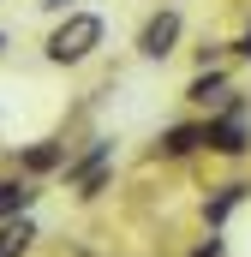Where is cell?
I'll list each match as a JSON object with an SVG mask.
<instances>
[{
    "mask_svg": "<svg viewBox=\"0 0 251 257\" xmlns=\"http://www.w3.org/2000/svg\"><path fill=\"white\" fill-rule=\"evenodd\" d=\"M96 42H102V18H96V12H72L60 30L48 36V60L54 66H78Z\"/></svg>",
    "mask_w": 251,
    "mask_h": 257,
    "instance_id": "obj_1",
    "label": "cell"
},
{
    "mask_svg": "<svg viewBox=\"0 0 251 257\" xmlns=\"http://www.w3.org/2000/svg\"><path fill=\"white\" fill-rule=\"evenodd\" d=\"M239 120H245V114H233V108H227L221 120H209V126H203V150H215V156H245L251 138H245Z\"/></svg>",
    "mask_w": 251,
    "mask_h": 257,
    "instance_id": "obj_2",
    "label": "cell"
},
{
    "mask_svg": "<svg viewBox=\"0 0 251 257\" xmlns=\"http://www.w3.org/2000/svg\"><path fill=\"white\" fill-rule=\"evenodd\" d=\"M174 42H180V18H174V12H156V18L144 24V36H138V54L168 60V54H174Z\"/></svg>",
    "mask_w": 251,
    "mask_h": 257,
    "instance_id": "obj_3",
    "label": "cell"
},
{
    "mask_svg": "<svg viewBox=\"0 0 251 257\" xmlns=\"http://www.w3.org/2000/svg\"><path fill=\"white\" fill-rule=\"evenodd\" d=\"M18 168H24V174H60V168H66V144H54V138L30 144V150L18 156Z\"/></svg>",
    "mask_w": 251,
    "mask_h": 257,
    "instance_id": "obj_4",
    "label": "cell"
},
{
    "mask_svg": "<svg viewBox=\"0 0 251 257\" xmlns=\"http://www.w3.org/2000/svg\"><path fill=\"white\" fill-rule=\"evenodd\" d=\"M30 203H36V186L30 180H0V221H18Z\"/></svg>",
    "mask_w": 251,
    "mask_h": 257,
    "instance_id": "obj_5",
    "label": "cell"
},
{
    "mask_svg": "<svg viewBox=\"0 0 251 257\" xmlns=\"http://www.w3.org/2000/svg\"><path fill=\"white\" fill-rule=\"evenodd\" d=\"M30 245H36V227H30L24 215H18V221H0V257H24Z\"/></svg>",
    "mask_w": 251,
    "mask_h": 257,
    "instance_id": "obj_6",
    "label": "cell"
},
{
    "mask_svg": "<svg viewBox=\"0 0 251 257\" xmlns=\"http://www.w3.org/2000/svg\"><path fill=\"white\" fill-rule=\"evenodd\" d=\"M186 150H203V126H174V132H162V156H186Z\"/></svg>",
    "mask_w": 251,
    "mask_h": 257,
    "instance_id": "obj_7",
    "label": "cell"
},
{
    "mask_svg": "<svg viewBox=\"0 0 251 257\" xmlns=\"http://www.w3.org/2000/svg\"><path fill=\"white\" fill-rule=\"evenodd\" d=\"M239 197H245V186H221V192L203 203V215H209V221H227V209H233Z\"/></svg>",
    "mask_w": 251,
    "mask_h": 257,
    "instance_id": "obj_8",
    "label": "cell"
},
{
    "mask_svg": "<svg viewBox=\"0 0 251 257\" xmlns=\"http://www.w3.org/2000/svg\"><path fill=\"white\" fill-rule=\"evenodd\" d=\"M215 90H221V72H203V78H191V102H215Z\"/></svg>",
    "mask_w": 251,
    "mask_h": 257,
    "instance_id": "obj_9",
    "label": "cell"
},
{
    "mask_svg": "<svg viewBox=\"0 0 251 257\" xmlns=\"http://www.w3.org/2000/svg\"><path fill=\"white\" fill-rule=\"evenodd\" d=\"M191 257H221V239H209V245H197Z\"/></svg>",
    "mask_w": 251,
    "mask_h": 257,
    "instance_id": "obj_10",
    "label": "cell"
},
{
    "mask_svg": "<svg viewBox=\"0 0 251 257\" xmlns=\"http://www.w3.org/2000/svg\"><path fill=\"white\" fill-rule=\"evenodd\" d=\"M233 54H239V60H251V30L239 36V42H233Z\"/></svg>",
    "mask_w": 251,
    "mask_h": 257,
    "instance_id": "obj_11",
    "label": "cell"
},
{
    "mask_svg": "<svg viewBox=\"0 0 251 257\" xmlns=\"http://www.w3.org/2000/svg\"><path fill=\"white\" fill-rule=\"evenodd\" d=\"M42 6H48V12H60V6H66V0H42Z\"/></svg>",
    "mask_w": 251,
    "mask_h": 257,
    "instance_id": "obj_12",
    "label": "cell"
}]
</instances>
